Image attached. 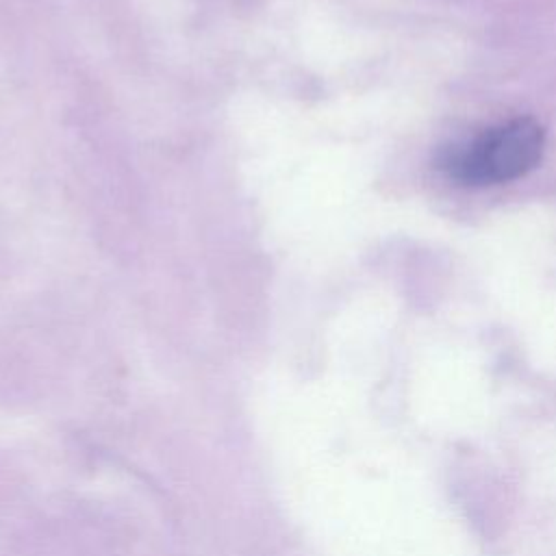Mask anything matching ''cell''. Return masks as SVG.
Here are the masks:
<instances>
[{"label": "cell", "instance_id": "cell-1", "mask_svg": "<svg viewBox=\"0 0 556 556\" xmlns=\"http://www.w3.org/2000/svg\"><path fill=\"white\" fill-rule=\"evenodd\" d=\"M545 146V130L532 117H515L465 146L441 152V167L463 185H495L530 172Z\"/></svg>", "mask_w": 556, "mask_h": 556}]
</instances>
